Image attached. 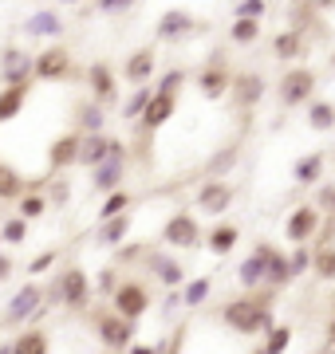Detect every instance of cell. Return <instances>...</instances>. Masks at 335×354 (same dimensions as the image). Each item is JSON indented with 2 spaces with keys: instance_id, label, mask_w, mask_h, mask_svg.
Instances as JSON below:
<instances>
[{
  "instance_id": "cell-45",
  "label": "cell",
  "mask_w": 335,
  "mask_h": 354,
  "mask_svg": "<svg viewBox=\"0 0 335 354\" xmlns=\"http://www.w3.org/2000/svg\"><path fill=\"white\" fill-rule=\"evenodd\" d=\"M185 79H190V75H185L181 67H170L166 75L158 79V87H154V91H162V95H181V87H185Z\"/></svg>"
},
{
  "instance_id": "cell-9",
  "label": "cell",
  "mask_w": 335,
  "mask_h": 354,
  "mask_svg": "<svg viewBox=\"0 0 335 354\" xmlns=\"http://www.w3.org/2000/svg\"><path fill=\"white\" fill-rule=\"evenodd\" d=\"M162 244H166L170 252H174V248H201V244H206V232H201L194 213H174L166 225H162Z\"/></svg>"
},
{
  "instance_id": "cell-41",
  "label": "cell",
  "mask_w": 335,
  "mask_h": 354,
  "mask_svg": "<svg viewBox=\"0 0 335 354\" xmlns=\"http://www.w3.org/2000/svg\"><path fill=\"white\" fill-rule=\"evenodd\" d=\"M130 205H134V197H130L123 185H118V189H111V193H107V201L99 205V221H107V216H118V213H130Z\"/></svg>"
},
{
  "instance_id": "cell-53",
  "label": "cell",
  "mask_w": 335,
  "mask_h": 354,
  "mask_svg": "<svg viewBox=\"0 0 335 354\" xmlns=\"http://www.w3.org/2000/svg\"><path fill=\"white\" fill-rule=\"evenodd\" d=\"M327 64H332V71H335V51H332V55H327Z\"/></svg>"
},
{
  "instance_id": "cell-32",
  "label": "cell",
  "mask_w": 335,
  "mask_h": 354,
  "mask_svg": "<svg viewBox=\"0 0 335 354\" xmlns=\"http://www.w3.org/2000/svg\"><path fill=\"white\" fill-rule=\"evenodd\" d=\"M48 205H52V197L39 189V181H32L20 197H16V213L20 216H28V221H39V216L48 213Z\"/></svg>"
},
{
  "instance_id": "cell-28",
  "label": "cell",
  "mask_w": 335,
  "mask_h": 354,
  "mask_svg": "<svg viewBox=\"0 0 335 354\" xmlns=\"http://www.w3.org/2000/svg\"><path fill=\"white\" fill-rule=\"evenodd\" d=\"M237 244H241V225H233V221H221L217 228L206 232V248L213 256H229Z\"/></svg>"
},
{
  "instance_id": "cell-38",
  "label": "cell",
  "mask_w": 335,
  "mask_h": 354,
  "mask_svg": "<svg viewBox=\"0 0 335 354\" xmlns=\"http://www.w3.org/2000/svg\"><path fill=\"white\" fill-rule=\"evenodd\" d=\"M288 346H292V327L288 323H272L264 330V339H260V351L264 354H284Z\"/></svg>"
},
{
  "instance_id": "cell-24",
  "label": "cell",
  "mask_w": 335,
  "mask_h": 354,
  "mask_svg": "<svg viewBox=\"0 0 335 354\" xmlns=\"http://www.w3.org/2000/svg\"><path fill=\"white\" fill-rule=\"evenodd\" d=\"M20 32H24V36H36V39H55V36H64V16L52 12V8L32 12L24 24H20Z\"/></svg>"
},
{
  "instance_id": "cell-15",
  "label": "cell",
  "mask_w": 335,
  "mask_h": 354,
  "mask_svg": "<svg viewBox=\"0 0 335 354\" xmlns=\"http://www.w3.org/2000/svg\"><path fill=\"white\" fill-rule=\"evenodd\" d=\"M83 79H87V87H91V99H99L103 106H115L118 102V79H115V71H111L107 59H95L83 71Z\"/></svg>"
},
{
  "instance_id": "cell-1",
  "label": "cell",
  "mask_w": 335,
  "mask_h": 354,
  "mask_svg": "<svg viewBox=\"0 0 335 354\" xmlns=\"http://www.w3.org/2000/svg\"><path fill=\"white\" fill-rule=\"evenodd\" d=\"M272 304H276V291L272 288H253V295H237L229 304H221L217 315L229 330H237V335L248 339V335H264L276 323L272 319Z\"/></svg>"
},
{
  "instance_id": "cell-48",
  "label": "cell",
  "mask_w": 335,
  "mask_h": 354,
  "mask_svg": "<svg viewBox=\"0 0 335 354\" xmlns=\"http://www.w3.org/2000/svg\"><path fill=\"white\" fill-rule=\"evenodd\" d=\"M95 4H99V12H107V16H123V12L134 8V0H95Z\"/></svg>"
},
{
  "instance_id": "cell-46",
  "label": "cell",
  "mask_w": 335,
  "mask_h": 354,
  "mask_svg": "<svg viewBox=\"0 0 335 354\" xmlns=\"http://www.w3.org/2000/svg\"><path fill=\"white\" fill-rule=\"evenodd\" d=\"M55 260H60V248H48V252H36L28 260V276H44V272H52Z\"/></svg>"
},
{
  "instance_id": "cell-40",
  "label": "cell",
  "mask_w": 335,
  "mask_h": 354,
  "mask_svg": "<svg viewBox=\"0 0 335 354\" xmlns=\"http://www.w3.org/2000/svg\"><path fill=\"white\" fill-rule=\"evenodd\" d=\"M150 99H154V87H150V83H138V87H134V95H130V99L123 102V118H130V122H138V118H142V111L150 106Z\"/></svg>"
},
{
  "instance_id": "cell-25",
  "label": "cell",
  "mask_w": 335,
  "mask_h": 354,
  "mask_svg": "<svg viewBox=\"0 0 335 354\" xmlns=\"http://www.w3.org/2000/svg\"><path fill=\"white\" fill-rule=\"evenodd\" d=\"M28 91H32V83H4V87H0V127H4V122H16V118L24 114Z\"/></svg>"
},
{
  "instance_id": "cell-16",
  "label": "cell",
  "mask_w": 335,
  "mask_h": 354,
  "mask_svg": "<svg viewBox=\"0 0 335 354\" xmlns=\"http://www.w3.org/2000/svg\"><path fill=\"white\" fill-rule=\"evenodd\" d=\"M233 106H241V111H257L260 99H264V79L257 75V71H233Z\"/></svg>"
},
{
  "instance_id": "cell-52",
  "label": "cell",
  "mask_w": 335,
  "mask_h": 354,
  "mask_svg": "<svg viewBox=\"0 0 335 354\" xmlns=\"http://www.w3.org/2000/svg\"><path fill=\"white\" fill-rule=\"evenodd\" d=\"M320 4V12H335V0H316Z\"/></svg>"
},
{
  "instance_id": "cell-10",
  "label": "cell",
  "mask_w": 335,
  "mask_h": 354,
  "mask_svg": "<svg viewBox=\"0 0 335 354\" xmlns=\"http://www.w3.org/2000/svg\"><path fill=\"white\" fill-rule=\"evenodd\" d=\"M233 201H237V189H233L229 181H221V177H209V181H201V185H197V193H194L197 213H206V216L229 213Z\"/></svg>"
},
{
  "instance_id": "cell-7",
  "label": "cell",
  "mask_w": 335,
  "mask_h": 354,
  "mask_svg": "<svg viewBox=\"0 0 335 354\" xmlns=\"http://www.w3.org/2000/svg\"><path fill=\"white\" fill-rule=\"evenodd\" d=\"M123 177H127V142L115 138V142H111V153H107L95 169H91V189L107 197L111 189H118V185H123Z\"/></svg>"
},
{
  "instance_id": "cell-23",
  "label": "cell",
  "mask_w": 335,
  "mask_h": 354,
  "mask_svg": "<svg viewBox=\"0 0 335 354\" xmlns=\"http://www.w3.org/2000/svg\"><path fill=\"white\" fill-rule=\"evenodd\" d=\"M154 67H158V51L154 48H138V51H130L127 55V64H123V79L127 83H150L154 79Z\"/></svg>"
},
{
  "instance_id": "cell-39",
  "label": "cell",
  "mask_w": 335,
  "mask_h": 354,
  "mask_svg": "<svg viewBox=\"0 0 335 354\" xmlns=\"http://www.w3.org/2000/svg\"><path fill=\"white\" fill-rule=\"evenodd\" d=\"M311 276L323 279V283H335V244L316 248V256H311Z\"/></svg>"
},
{
  "instance_id": "cell-18",
  "label": "cell",
  "mask_w": 335,
  "mask_h": 354,
  "mask_svg": "<svg viewBox=\"0 0 335 354\" xmlns=\"http://www.w3.org/2000/svg\"><path fill=\"white\" fill-rule=\"evenodd\" d=\"M264 244V241H260ZM292 260H288V252H280L276 244H264V288L272 291H284L288 283H292Z\"/></svg>"
},
{
  "instance_id": "cell-43",
  "label": "cell",
  "mask_w": 335,
  "mask_h": 354,
  "mask_svg": "<svg viewBox=\"0 0 335 354\" xmlns=\"http://www.w3.org/2000/svg\"><path fill=\"white\" fill-rule=\"evenodd\" d=\"M118 264H107V268H99V276H95V295L99 299H111L115 295V288H118Z\"/></svg>"
},
{
  "instance_id": "cell-44",
  "label": "cell",
  "mask_w": 335,
  "mask_h": 354,
  "mask_svg": "<svg viewBox=\"0 0 335 354\" xmlns=\"http://www.w3.org/2000/svg\"><path fill=\"white\" fill-rule=\"evenodd\" d=\"M311 256H316L311 244H292V252H288V260H292V276H308L311 272Z\"/></svg>"
},
{
  "instance_id": "cell-11",
  "label": "cell",
  "mask_w": 335,
  "mask_h": 354,
  "mask_svg": "<svg viewBox=\"0 0 335 354\" xmlns=\"http://www.w3.org/2000/svg\"><path fill=\"white\" fill-rule=\"evenodd\" d=\"M229 87H233V71H229V64H225V55L217 51V55L197 71V95L209 99V102H217V99L229 95Z\"/></svg>"
},
{
  "instance_id": "cell-4",
  "label": "cell",
  "mask_w": 335,
  "mask_h": 354,
  "mask_svg": "<svg viewBox=\"0 0 335 354\" xmlns=\"http://www.w3.org/2000/svg\"><path fill=\"white\" fill-rule=\"evenodd\" d=\"M316 87H320V75H316L311 67L292 64V67H288V71L280 75L276 99H280L284 111H300V106H308V102L316 99Z\"/></svg>"
},
{
  "instance_id": "cell-12",
  "label": "cell",
  "mask_w": 335,
  "mask_h": 354,
  "mask_svg": "<svg viewBox=\"0 0 335 354\" xmlns=\"http://www.w3.org/2000/svg\"><path fill=\"white\" fill-rule=\"evenodd\" d=\"M320 209L316 205H296L288 221H284V241L288 244H311V236L320 232Z\"/></svg>"
},
{
  "instance_id": "cell-21",
  "label": "cell",
  "mask_w": 335,
  "mask_h": 354,
  "mask_svg": "<svg viewBox=\"0 0 335 354\" xmlns=\"http://www.w3.org/2000/svg\"><path fill=\"white\" fill-rule=\"evenodd\" d=\"M174 111H178V95H162V91H154L150 106H146V111H142V118H138V130H146V134H158V130L166 127L170 118H174Z\"/></svg>"
},
{
  "instance_id": "cell-20",
  "label": "cell",
  "mask_w": 335,
  "mask_h": 354,
  "mask_svg": "<svg viewBox=\"0 0 335 354\" xmlns=\"http://www.w3.org/2000/svg\"><path fill=\"white\" fill-rule=\"evenodd\" d=\"M0 351H8V354H48L52 351V339H48V330L39 327V323H24V327L12 335V342L0 346Z\"/></svg>"
},
{
  "instance_id": "cell-50",
  "label": "cell",
  "mask_w": 335,
  "mask_h": 354,
  "mask_svg": "<svg viewBox=\"0 0 335 354\" xmlns=\"http://www.w3.org/2000/svg\"><path fill=\"white\" fill-rule=\"evenodd\" d=\"M8 279H12V260L0 252V283H8Z\"/></svg>"
},
{
  "instance_id": "cell-26",
  "label": "cell",
  "mask_w": 335,
  "mask_h": 354,
  "mask_svg": "<svg viewBox=\"0 0 335 354\" xmlns=\"http://www.w3.org/2000/svg\"><path fill=\"white\" fill-rule=\"evenodd\" d=\"M111 142H115V134H107V130H91V134H83V146H79V165H83V169H95V165L111 153Z\"/></svg>"
},
{
  "instance_id": "cell-36",
  "label": "cell",
  "mask_w": 335,
  "mask_h": 354,
  "mask_svg": "<svg viewBox=\"0 0 335 354\" xmlns=\"http://www.w3.org/2000/svg\"><path fill=\"white\" fill-rule=\"evenodd\" d=\"M257 39H260V20H253V16H233V24H229L233 48H253Z\"/></svg>"
},
{
  "instance_id": "cell-5",
  "label": "cell",
  "mask_w": 335,
  "mask_h": 354,
  "mask_svg": "<svg viewBox=\"0 0 335 354\" xmlns=\"http://www.w3.org/2000/svg\"><path fill=\"white\" fill-rule=\"evenodd\" d=\"M44 299H48V291L28 279V283H20V288H16L12 299L4 304V315H0V323H4V327H12V330H20L24 323H32V315L44 307Z\"/></svg>"
},
{
  "instance_id": "cell-55",
  "label": "cell",
  "mask_w": 335,
  "mask_h": 354,
  "mask_svg": "<svg viewBox=\"0 0 335 354\" xmlns=\"http://www.w3.org/2000/svg\"><path fill=\"white\" fill-rule=\"evenodd\" d=\"M0 244H4V236H0Z\"/></svg>"
},
{
  "instance_id": "cell-31",
  "label": "cell",
  "mask_w": 335,
  "mask_h": 354,
  "mask_svg": "<svg viewBox=\"0 0 335 354\" xmlns=\"http://www.w3.org/2000/svg\"><path fill=\"white\" fill-rule=\"evenodd\" d=\"M304 118H308V130L332 134L335 130V102L332 99H311L308 106H304Z\"/></svg>"
},
{
  "instance_id": "cell-19",
  "label": "cell",
  "mask_w": 335,
  "mask_h": 354,
  "mask_svg": "<svg viewBox=\"0 0 335 354\" xmlns=\"http://www.w3.org/2000/svg\"><path fill=\"white\" fill-rule=\"evenodd\" d=\"M197 28H201V24H197L185 8H166V12H162V20H158V28H154V36L162 39V44H170V39L178 44V39L194 36Z\"/></svg>"
},
{
  "instance_id": "cell-13",
  "label": "cell",
  "mask_w": 335,
  "mask_h": 354,
  "mask_svg": "<svg viewBox=\"0 0 335 354\" xmlns=\"http://www.w3.org/2000/svg\"><path fill=\"white\" fill-rule=\"evenodd\" d=\"M79 146H83V130H67L48 146V174H67L79 165Z\"/></svg>"
},
{
  "instance_id": "cell-6",
  "label": "cell",
  "mask_w": 335,
  "mask_h": 354,
  "mask_svg": "<svg viewBox=\"0 0 335 354\" xmlns=\"http://www.w3.org/2000/svg\"><path fill=\"white\" fill-rule=\"evenodd\" d=\"M83 71H75V59L64 44H48V48L36 51V79L39 83H64V79H75Z\"/></svg>"
},
{
  "instance_id": "cell-8",
  "label": "cell",
  "mask_w": 335,
  "mask_h": 354,
  "mask_svg": "<svg viewBox=\"0 0 335 354\" xmlns=\"http://www.w3.org/2000/svg\"><path fill=\"white\" fill-rule=\"evenodd\" d=\"M111 307L123 311L127 319H142V315H150L154 295H150V288H146L142 279H118L115 295H111Z\"/></svg>"
},
{
  "instance_id": "cell-37",
  "label": "cell",
  "mask_w": 335,
  "mask_h": 354,
  "mask_svg": "<svg viewBox=\"0 0 335 354\" xmlns=\"http://www.w3.org/2000/svg\"><path fill=\"white\" fill-rule=\"evenodd\" d=\"M209 295H213V276H197V279H185V283H181L185 307H206Z\"/></svg>"
},
{
  "instance_id": "cell-34",
  "label": "cell",
  "mask_w": 335,
  "mask_h": 354,
  "mask_svg": "<svg viewBox=\"0 0 335 354\" xmlns=\"http://www.w3.org/2000/svg\"><path fill=\"white\" fill-rule=\"evenodd\" d=\"M323 165H327V153H323V150L296 158V165H292V177H296V185H316V181L323 177Z\"/></svg>"
},
{
  "instance_id": "cell-33",
  "label": "cell",
  "mask_w": 335,
  "mask_h": 354,
  "mask_svg": "<svg viewBox=\"0 0 335 354\" xmlns=\"http://www.w3.org/2000/svg\"><path fill=\"white\" fill-rule=\"evenodd\" d=\"M320 4L316 0H292L288 4V28H300V32H311L320 28Z\"/></svg>"
},
{
  "instance_id": "cell-42",
  "label": "cell",
  "mask_w": 335,
  "mask_h": 354,
  "mask_svg": "<svg viewBox=\"0 0 335 354\" xmlns=\"http://www.w3.org/2000/svg\"><path fill=\"white\" fill-rule=\"evenodd\" d=\"M28 228H32V221L28 216H8L4 225H0V236H4V244H12V248H20V244L28 241Z\"/></svg>"
},
{
  "instance_id": "cell-17",
  "label": "cell",
  "mask_w": 335,
  "mask_h": 354,
  "mask_svg": "<svg viewBox=\"0 0 335 354\" xmlns=\"http://www.w3.org/2000/svg\"><path fill=\"white\" fill-rule=\"evenodd\" d=\"M142 260H146V272H150V276H154L166 291H170V288H181V283H185V264H181L178 256L150 252V248H146V256H142Z\"/></svg>"
},
{
  "instance_id": "cell-22",
  "label": "cell",
  "mask_w": 335,
  "mask_h": 354,
  "mask_svg": "<svg viewBox=\"0 0 335 354\" xmlns=\"http://www.w3.org/2000/svg\"><path fill=\"white\" fill-rule=\"evenodd\" d=\"M272 55H276L280 64H300V59L308 55V32H300V28H284L280 36L272 39Z\"/></svg>"
},
{
  "instance_id": "cell-54",
  "label": "cell",
  "mask_w": 335,
  "mask_h": 354,
  "mask_svg": "<svg viewBox=\"0 0 335 354\" xmlns=\"http://www.w3.org/2000/svg\"><path fill=\"white\" fill-rule=\"evenodd\" d=\"M327 209H332V213H335V193H332V205H327Z\"/></svg>"
},
{
  "instance_id": "cell-51",
  "label": "cell",
  "mask_w": 335,
  "mask_h": 354,
  "mask_svg": "<svg viewBox=\"0 0 335 354\" xmlns=\"http://www.w3.org/2000/svg\"><path fill=\"white\" fill-rule=\"evenodd\" d=\"M323 339H327V346H335V315L327 319V330H323Z\"/></svg>"
},
{
  "instance_id": "cell-3",
  "label": "cell",
  "mask_w": 335,
  "mask_h": 354,
  "mask_svg": "<svg viewBox=\"0 0 335 354\" xmlns=\"http://www.w3.org/2000/svg\"><path fill=\"white\" fill-rule=\"evenodd\" d=\"M91 330H95V339L103 342L107 351H130L134 335H138V319H127L115 307H103V311L91 315Z\"/></svg>"
},
{
  "instance_id": "cell-27",
  "label": "cell",
  "mask_w": 335,
  "mask_h": 354,
  "mask_svg": "<svg viewBox=\"0 0 335 354\" xmlns=\"http://www.w3.org/2000/svg\"><path fill=\"white\" fill-rule=\"evenodd\" d=\"M127 236H130V213H118V216L99 221V236H95V244H99V248H123Z\"/></svg>"
},
{
  "instance_id": "cell-14",
  "label": "cell",
  "mask_w": 335,
  "mask_h": 354,
  "mask_svg": "<svg viewBox=\"0 0 335 354\" xmlns=\"http://www.w3.org/2000/svg\"><path fill=\"white\" fill-rule=\"evenodd\" d=\"M36 79V55L28 48L0 51V83H32Z\"/></svg>"
},
{
  "instance_id": "cell-2",
  "label": "cell",
  "mask_w": 335,
  "mask_h": 354,
  "mask_svg": "<svg viewBox=\"0 0 335 354\" xmlns=\"http://www.w3.org/2000/svg\"><path fill=\"white\" fill-rule=\"evenodd\" d=\"M91 299H95V279H91L79 264L64 268V272L55 276L52 291H48V304H52V307H64V311H71V315L87 311Z\"/></svg>"
},
{
  "instance_id": "cell-49",
  "label": "cell",
  "mask_w": 335,
  "mask_h": 354,
  "mask_svg": "<svg viewBox=\"0 0 335 354\" xmlns=\"http://www.w3.org/2000/svg\"><path fill=\"white\" fill-rule=\"evenodd\" d=\"M48 197H52L55 209H64L67 197H71V185H67V181H52V185H48Z\"/></svg>"
},
{
  "instance_id": "cell-30",
  "label": "cell",
  "mask_w": 335,
  "mask_h": 354,
  "mask_svg": "<svg viewBox=\"0 0 335 354\" xmlns=\"http://www.w3.org/2000/svg\"><path fill=\"white\" fill-rule=\"evenodd\" d=\"M71 122H75V130H83V134H91V130H103V127H107V106H103L99 99L75 102Z\"/></svg>"
},
{
  "instance_id": "cell-35",
  "label": "cell",
  "mask_w": 335,
  "mask_h": 354,
  "mask_svg": "<svg viewBox=\"0 0 335 354\" xmlns=\"http://www.w3.org/2000/svg\"><path fill=\"white\" fill-rule=\"evenodd\" d=\"M28 185H32V181H28L12 162H4V158H0V201H16Z\"/></svg>"
},
{
  "instance_id": "cell-47",
  "label": "cell",
  "mask_w": 335,
  "mask_h": 354,
  "mask_svg": "<svg viewBox=\"0 0 335 354\" xmlns=\"http://www.w3.org/2000/svg\"><path fill=\"white\" fill-rule=\"evenodd\" d=\"M264 12H269V0H237L233 8V16H253V20H260Z\"/></svg>"
},
{
  "instance_id": "cell-29",
  "label": "cell",
  "mask_w": 335,
  "mask_h": 354,
  "mask_svg": "<svg viewBox=\"0 0 335 354\" xmlns=\"http://www.w3.org/2000/svg\"><path fill=\"white\" fill-rule=\"evenodd\" d=\"M237 283H241L245 291L264 288V244H257V248L241 260V268H237Z\"/></svg>"
}]
</instances>
